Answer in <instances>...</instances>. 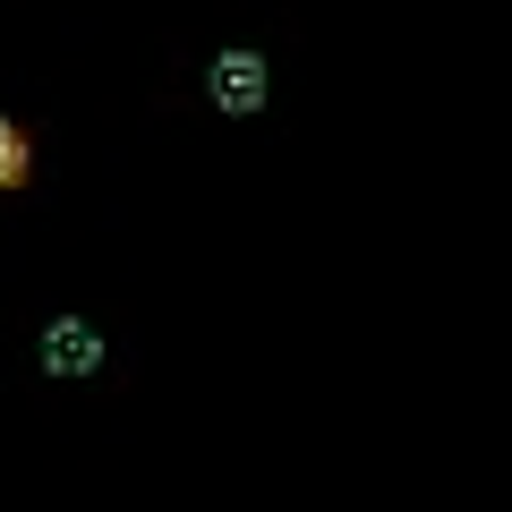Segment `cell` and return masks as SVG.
<instances>
[{"instance_id":"obj_1","label":"cell","mask_w":512,"mask_h":512,"mask_svg":"<svg viewBox=\"0 0 512 512\" xmlns=\"http://www.w3.org/2000/svg\"><path fill=\"white\" fill-rule=\"evenodd\" d=\"M205 94H214V111H231V120H256V111L274 103V69H265V52L231 43V52H214V69H205Z\"/></svg>"},{"instance_id":"obj_2","label":"cell","mask_w":512,"mask_h":512,"mask_svg":"<svg viewBox=\"0 0 512 512\" xmlns=\"http://www.w3.org/2000/svg\"><path fill=\"white\" fill-rule=\"evenodd\" d=\"M35 367L43 376H94V367H103V333H94L86 316H52V325L35 333Z\"/></svg>"},{"instance_id":"obj_3","label":"cell","mask_w":512,"mask_h":512,"mask_svg":"<svg viewBox=\"0 0 512 512\" xmlns=\"http://www.w3.org/2000/svg\"><path fill=\"white\" fill-rule=\"evenodd\" d=\"M26 180H35V128L0 111V197H9V188H26Z\"/></svg>"}]
</instances>
